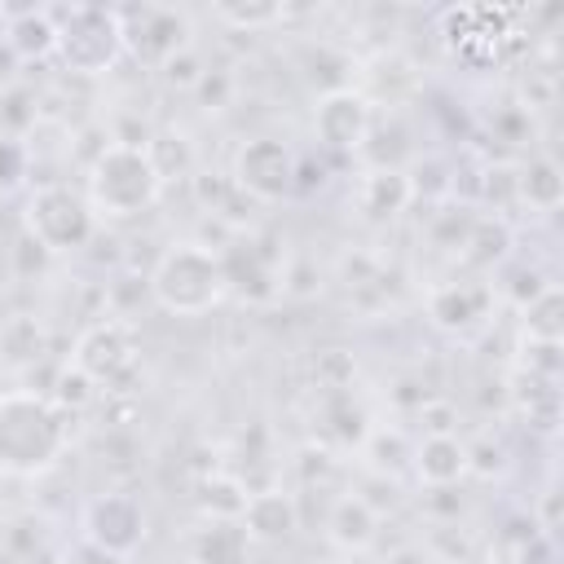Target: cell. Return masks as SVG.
<instances>
[{"instance_id":"cell-1","label":"cell","mask_w":564,"mask_h":564,"mask_svg":"<svg viewBox=\"0 0 564 564\" xmlns=\"http://www.w3.org/2000/svg\"><path fill=\"white\" fill-rule=\"evenodd\" d=\"M159 189H163V167L150 145L115 141L88 167V207L115 220L150 212L159 203Z\"/></svg>"},{"instance_id":"cell-2","label":"cell","mask_w":564,"mask_h":564,"mask_svg":"<svg viewBox=\"0 0 564 564\" xmlns=\"http://www.w3.org/2000/svg\"><path fill=\"white\" fill-rule=\"evenodd\" d=\"M229 291V264L225 256L198 247V242H176L167 247L154 269H150V295L163 313L176 317H198L207 308L220 304V295Z\"/></svg>"},{"instance_id":"cell-3","label":"cell","mask_w":564,"mask_h":564,"mask_svg":"<svg viewBox=\"0 0 564 564\" xmlns=\"http://www.w3.org/2000/svg\"><path fill=\"white\" fill-rule=\"evenodd\" d=\"M66 449V419L35 392H9L0 401V467L18 476L48 471Z\"/></svg>"},{"instance_id":"cell-4","label":"cell","mask_w":564,"mask_h":564,"mask_svg":"<svg viewBox=\"0 0 564 564\" xmlns=\"http://www.w3.org/2000/svg\"><path fill=\"white\" fill-rule=\"evenodd\" d=\"M57 26V48L62 62L79 75H101L119 62V53L128 48L123 44V22L115 9H93V4H75L62 13Z\"/></svg>"},{"instance_id":"cell-5","label":"cell","mask_w":564,"mask_h":564,"mask_svg":"<svg viewBox=\"0 0 564 564\" xmlns=\"http://www.w3.org/2000/svg\"><path fill=\"white\" fill-rule=\"evenodd\" d=\"M26 234L44 251H79L93 238V207L66 185H44L26 203Z\"/></svg>"},{"instance_id":"cell-6","label":"cell","mask_w":564,"mask_h":564,"mask_svg":"<svg viewBox=\"0 0 564 564\" xmlns=\"http://www.w3.org/2000/svg\"><path fill=\"white\" fill-rule=\"evenodd\" d=\"M234 185L260 203L286 198L295 189V154L278 137H256L234 154Z\"/></svg>"},{"instance_id":"cell-7","label":"cell","mask_w":564,"mask_h":564,"mask_svg":"<svg viewBox=\"0 0 564 564\" xmlns=\"http://www.w3.org/2000/svg\"><path fill=\"white\" fill-rule=\"evenodd\" d=\"M84 529H88V542L101 555L123 560L145 542V511L132 494H101V498L88 502Z\"/></svg>"},{"instance_id":"cell-8","label":"cell","mask_w":564,"mask_h":564,"mask_svg":"<svg viewBox=\"0 0 564 564\" xmlns=\"http://www.w3.org/2000/svg\"><path fill=\"white\" fill-rule=\"evenodd\" d=\"M132 361H137V339L123 322H97L75 344V370L93 383H110V379L128 375Z\"/></svg>"},{"instance_id":"cell-9","label":"cell","mask_w":564,"mask_h":564,"mask_svg":"<svg viewBox=\"0 0 564 564\" xmlns=\"http://www.w3.org/2000/svg\"><path fill=\"white\" fill-rule=\"evenodd\" d=\"M313 132L317 141H326L330 150H357L370 132V106L361 93L352 88H335L317 101L313 110Z\"/></svg>"},{"instance_id":"cell-10","label":"cell","mask_w":564,"mask_h":564,"mask_svg":"<svg viewBox=\"0 0 564 564\" xmlns=\"http://www.w3.org/2000/svg\"><path fill=\"white\" fill-rule=\"evenodd\" d=\"M238 516H242L238 524L247 529V538H260V542H282V538H291V533H295V520H300L291 494H282V489L251 494Z\"/></svg>"},{"instance_id":"cell-11","label":"cell","mask_w":564,"mask_h":564,"mask_svg":"<svg viewBox=\"0 0 564 564\" xmlns=\"http://www.w3.org/2000/svg\"><path fill=\"white\" fill-rule=\"evenodd\" d=\"M414 471H419L423 485H436V489L454 485L467 471V445L458 436H449V432H432L414 454Z\"/></svg>"},{"instance_id":"cell-12","label":"cell","mask_w":564,"mask_h":564,"mask_svg":"<svg viewBox=\"0 0 564 564\" xmlns=\"http://www.w3.org/2000/svg\"><path fill=\"white\" fill-rule=\"evenodd\" d=\"M247 529L238 520H212L194 538V564H242L247 555Z\"/></svg>"},{"instance_id":"cell-13","label":"cell","mask_w":564,"mask_h":564,"mask_svg":"<svg viewBox=\"0 0 564 564\" xmlns=\"http://www.w3.org/2000/svg\"><path fill=\"white\" fill-rule=\"evenodd\" d=\"M485 291H476V286H441L436 295H432V317L441 322V326H449V330H463V326H471L476 317H480V308H485Z\"/></svg>"},{"instance_id":"cell-14","label":"cell","mask_w":564,"mask_h":564,"mask_svg":"<svg viewBox=\"0 0 564 564\" xmlns=\"http://www.w3.org/2000/svg\"><path fill=\"white\" fill-rule=\"evenodd\" d=\"M405 203H410V181H405L401 172L379 167V172L366 176V185H361V207H366L370 216H397Z\"/></svg>"},{"instance_id":"cell-15","label":"cell","mask_w":564,"mask_h":564,"mask_svg":"<svg viewBox=\"0 0 564 564\" xmlns=\"http://www.w3.org/2000/svg\"><path fill=\"white\" fill-rule=\"evenodd\" d=\"M520 194L529 198V207L555 212L564 198V176H560L555 159H529V167L520 172Z\"/></svg>"},{"instance_id":"cell-16","label":"cell","mask_w":564,"mask_h":564,"mask_svg":"<svg viewBox=\"0 0 564 564\" xmlns=\"http://www.w3.org/2000/svg\"><path fill=\"white\" fill-rule=\"evenodd\" d=\"M330 538L344 546V551H361L370 538H375V511L361 502V498H344L330 516Z\"/></svg>"},{"instance_id":"cell-17","label":"cell","mask_w":564,"mask_h":564,"mask_svg":"<svg viewBox=\"0 0 564 564\" xmlns=\"http://www.w3.org/2000/svg\"><path fill=\"white\" fill-rule=\"evenodd\" d=\"M9 44L22 53V57H44L57 48V26L44 18V13H26L9 26Z\"/></svg>"},{"instance_id":"cell-18","label":"cell","mask_w":564,"mask_h":564,"mask_svg":"<svg viewBox=\"0 0 564 564\" xmlns=\"http://www.w3.org/2000/svg\"><path fill=\"white\" fill-rule=\"evenodd\" d=\"M524 326L533 339L542 344H555L564 322H560V286H542L538 295H529V308H524Z\"/></svg>"},{"instance_id":"cell-19","label":"cell","mask_w":564,"mask_h":564,"mask_svg":"<svg viewBox=\"0 0 564 564\" xmlns=\"http://www.w3.org/2000/svg\"><path fill=\"white\" fill-rule=\"evenodd\" d=\"M216 18L229 26H242V31H260V26H273L282 18V9L278 4H216Z\"/></svg>"},{"instance_id":"cell-20","label":"cell","mask_w":564,"mask_h":564,"mask_svg":"<svg viewBox=\"0 0 564 564\" xmlns=\"http://www.w3.org/2000/svg\"><path fill=\"white\" fill-rule=\"evenodd\" d=\"M163 70H167V79L172 84H181V88H194V84H203L207 75H203V66H198V57L189 53V48H181L176 57H167L163 62Z\"/></svg>"},{"instance_id":"cell-21","label":"cell","mask_w":564,"mask_h":564,"mask_svg":"<svg viewBox=\"0 0 564 564\" xmlns=\"http://www.w3.org/2000/svg\"><path fill=\"white\" fill-rule=\"evenodd\" d=\"M22 176V150L0 137V185H13Z\"/></svg>"}]
</instances>
